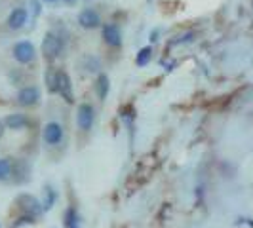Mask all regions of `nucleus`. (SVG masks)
<instances>
[{
    "instance_id": "obj_26",
    "label": "nucleus",
    "mask_w": 253,
    "mask_h": 228,
    "mask_svg": "<svg viewBox=\"0 0 253 228\" xmlns=\"http://www.w3.org/2000/svg\"><path fill=\"white\" fill-rule=\"evenodd\" d=\"M0 228H2V227H0Z\"/></svg>"
},
{
    "instance_id": "obj_3",
    "label": "nucleus",
    "mask_w": 253,
    "mask_h": 228,
    "mask_svg": "<svg viewBox=\"0 0 253 228\" xmlns=\"http://www.w3.org/2000/svg\"><path fill=\"white\" fill-rule=\"evenodd\" d=\"M95 124V109L89 103H80L76 109V126L82 131H89Z\"/></svg>"
},
{
    "instance_id": "obj_15",
    "label": "nucleus",
    "mask_w": 253,
    "mask_h": 228,
    "mask_svg": "<svg viewBox=\"0 0 253 228\" xmlns=\"http://www.w3.org/2000/svg\"><path fill=\"white\" fill-rule=\"evenodd\" d=\"M84 69H86L88 73H99L101 61H99L97 57H93V55H88V57L84 59Z\"/></svg>"
},
{
    "instance_id": "obj_23",
    "label": "nucleus",
    "mask_w": 253,
    "mask_h": 228,
    "mask_svg": "<svg viewBox=\"0 0 253 228\" xmlns=\"http://www.w3.org/2000/svg\"><path fill=\"white\" fill-rule=\"evenodd\" d=\"M44 4H55V2H59V0H42Z\"/></svg>"
},
{
    "instance_id": "obj_20",
    "label": "nucleus",
    "mask_w": 253,
    "mask_h": 228,
    "mask_svg": "<svg viewBox=\"0 0 253 228\" xmlns=\"http://www.w3.org/2000/svg\"><path fill=\"white\" fill-rule=\"evenodd\" d=\"M160 40V29H152L151 33H149V42L154 44V42H158Z\"/></svg>"
},
{
    "instance_id": "obj_14",
    "label": "nucleus",
    "mask_w": 253,
    "mask_h": 228,
    "mask_svg": "<svg viewBox=\"0 0 253 228\" xmlns=\"http://www.w3.org/2000/svg\"><path fill=\"white\" fill-rule=\"evenodd\" d=\"M13 165L8 158H0V181H8L12 177Z\"/></svg>"
},
{
    "instance_id": "obj_8",
    "label": "nucleus",
    "mask_w": 253,
    "mask_h": 228,
    "mask_svg": "<svg viewBox=\"0 0 253 228\" xmlns=\"http://www.w3.org/2000/svg\"><path fill=\"white\" fill-rule=\"evenodd\" d=\"M27 21H29V10L21 8V6L13 8L12 12L8 13V19H6V23L12 31H21L27 25Z\"/></svg>"
},
{
    "instance_id": "obj_24",
    "label": "nucleus",
    "mask_w": 253,
    "mask_h": 228,
    "mask_svg": "<svg viewBox=\"0 0 253 228\" xmlns=\"http://www.w3.org/2000/svg\"><path fill=\"white\" fill-rule=\"evenodd\" d=\"M147 2H149V4H151V2H154V0H147Z\"/></svg>"
},
{
    "instance_id": "obj_21",
    "label": "nucleus",
    "mask_w": 253,
    "mask_h": 228,
    "mask_svg": "<svg viewBox=\"0 0 253 228\" xmlns=\"http://www.w3.org/2000/svg\"><path fill=\"white\" fill-rule=\"evenodd\" d=\"M4 129H6V124H4V122H0V137L4 135Z\"/></svg>"
},
{
    "instance_id": "obj_5",
    "label": "nucleus",
    "mask_w": 253,
    "mask_h": 228,
    "mask_svg": "<svg viewBox=\"0 0 253 228\" xmlns=\"http://www.w3.org/2000/svg\"><path fill=\"white\" fill-rule=\"evenodd\" d=\"M55 93H59L67 103H73V84L71 76L65 73L63 69H57V80H55Z\"/></svg>"
},
{
    "instance_id": "obj_4",
    "label": "nucleus",
    "mask_w": 253,
    "mask_h": 228,
    "mask_svg": "<svg viewBox=\"0 0 253 228\" xmlns=\"http://www.w3.org/2000/svg\"><path fill=\"white\" fill-rule=\"evenodd\" d=\"M76 23L82 27V29H86V31H93V29H99L103 25L101 15H99L97 10H93V8H84L82 12L78 13Z\"/></svg>"
},
{
    "instance_id": "obj_19",
    "label": "nucleus",
    "mask_w": 253,
    "mask_h": 228,
    "mask_svg": "<svg viewBox=\"0 0 253 228\" xmlns=\"http://www.w3.org/2000/svg\"><path fill=\"white\" fill-rule=\"evenodd\" d=\"M42 13V0H29V15L38 17Z\"/></svg>"
},
{
    "instance_id": "obj_11",
    "label": "nucleus",
    "mask_w": 253,
    "mask_h": 228,
    "mask_svg": "<svg viewBox=\"0 0 253 228\" xmlns=\"http://www.w3.org/2000/svg\"><path fill=\"white\" fill-rule=\"evenodd\" d=\"M4 124H6L8 129H23V127L29 126V118L23 113H13L6 116Z\"/></svg>"
},
{
    "instance_id": "obj_1",
    "label": "nucleus",
    "mask_w": 253,
    "mask_h": 228,
    "mask_svg": "<svg viewBox=\"0 0 253 228\" xmlns=\"http://www.w3.org/2000/svg\"><path fill=\"white\" fill-rule=\"evenodd\" d=\"M40 50H42V55H44L48 61L57 59V57L61 55V51H63V38L59 37V35H55L53 31H48V33L44 35V38H42Z\"/></svg>"
},
{
    "instance_id": "obj_9",
    "label": "nucleus",
    "mask_w": 253,
    "mask_h": 228,
    "mask_svg": "<svg viewBox=\"0 0 253 228\" xmlns=\"http://www.w3.org/2000/svg\"><path fill=\"white\" fill-rule=\"evenodd\" d=\"M42 139L48 145H59L63 141V126L59 122H48L42 131Z\"/></svg>"
},
{
    "instance_id": "obj_25",
    "label": "nucleus",
    "mask_w": 253,
    "mask_h": 228,
    "mask_svg": "<svg viewBox=\"0 0 253 228\" xmlns=\"http://www.w3.org/2000/svg\"><path fill=\"white\" fill-rule=\"evenodd\" d=\"M84 2H89V0H84Z\"/></svg>"
},
{
    "instance_id": "obj_10",
    "label": "nucleus",
    "mask_w": 253,
    "mask_h": 228,
    "mask_svg": "<svg viewBox=\"0 0 253 228\" xmlns=\"http://www.w3.org/2000/svg\"><path fill=\"white\" fill-rule=\"evenodd\" d=\"M40 101V89L37 86H25L17 91V103L21 107H35Z\"/></svg>"
},
{
    "instance_id": "obj_7",
    "label": "nucleus",
    "mask_w": 253,
    "mask_h": 228,
    "mask_svg": "<svg viewBox=\"0 0 253 228\" xmlns=\"http://www.w3.org/2000/svg\"><path fill=\"white\" fill-rule=\"evenodd\" d=\"M101 37L107 46L111 48H120L122 46V33L116 23H103L101 25Z\"/></svg>"
},
{
    "instance_id": "obj_18",
    "label": "nucleus",
    "mask_w": 253,
    "mask_h": 228,
    "mask_svg": "<svg viewBox=\"0 0 253 228\" xmlns=\"http://www.w3.org/2000/svg\"><path fill=\"white\" fill-rule=\"evenodd\" d=\"M55 80H57V69L50 67L48 73H46V84H48V89L51 93H55Z\"/></svg>"
},
{
    "instance_id": "obj_22",
    "label": "nucleus",
    "mask_w": 253,
    "mask_h": 228,
    "mask_svg": "<svg viewBox=\"0 0 253 228\" xmlns=\"http://www.w3.org/2000/svg\"><path fill=\"white\" fill-rule=\"evenodd\" d=\"M65 4H67V6H75L76 2H78V0H63Z\"/></svg>"
},
{
    "instance_id": "obj_6",
    "label": "nucleus",
    "mask_w": 253,
    "mask_h": 228,
    "mask_svg": "<svg viewBox=\"0 0 253 228\" xmlns=\"http://www.w3.org/2000/svg\"><path fill=\"white\" fill-rule=\"evenodd\" d=\"M17 205H19V209L25 215H31V217H38L44 211V205L38 202L35 196H31V194H21L17 198Z\"/></svg>"
},
{
    "instance_id": "obj_2",
    "label": "nucleus",
    "mask_w": 253,
    "mask_h": 228,
    "mask_svg": "<svg viewBox=\"0 0 253 228\" xmlns=\"http://www.w3.org/2000/svg\"><path fill=\"white\" fill-rule=\"evenodd\" d=\"M13 59L21 65H29L37 59V48L31 40H21L13 46Z\"/></svg>"
},
{
    "instance_id": "obj_16",
    "label": "nucleus",
    "mask_w": 253,
    "mask_h": 228,
    "mask_svg": "<svg viewBox=\"0 0 253 228\" xmlns=\"http://www.w3.org/2000/svg\"><path fill=\"white\" fill-rule=\"evenodd\" d=\"M44 194H46V200H44V211H48V209H51L53 207V203H55V198H57V194H55V190L51 189V187H46L44 189Z\"/></svg>"
},
{
    "instance_id": "obj_13",
    "label": "nucleus",
    "mask_w": 253,
    "mask_h": 228,
    "mask_svg": "<svg viewBox=\"0 0 253 228\" xmlns=\"http://www.w3.org/2000/svg\"><path fill=\"white\" fill-rule=\"evenodd\" d=\"M152 46L149 44V46H145V48H141L137 53H135V65L137 67H147V65L151 63V59H152Z\"/></svg>"
},
{
    "instance_id": "obj_12",
    "label": "nucleus",
    "mask_w": 253,
    "mask_h": 228,
    "mask_svg": "<svg viewBox=\"0 0 253 228\" xmlns=\"http://www.w3.org/2000/svg\"><path fill=\"white\" fill-rule=\"evenodd\" d=\"M95 86H97V95H99V99L105 101V99L109 97V91H111V80H109V76L105 75V73H99Z\"/></svg>"
},
{
    "instance_id": "obj_17",
    "label": "nucleus",
    "mask_w": 253,
    "mask_h": 228,
    "mask_svg": "<svg viewBox=\"0 0 253 228\" xmlns=\"http://www.w3.org/2000/svg\"><path fill=\"white\" fill-rule=\"evenodd\" d=\"M65 227L67 228H80L78 225V215H76V211L71 207V209H67V213H65Z\"/></svg>"
}]
</instances>
